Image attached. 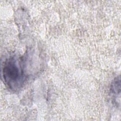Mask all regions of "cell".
<instances>
[{
  "mask_svg": "<svg viewBox=\"0 0 121 121\" xmlns=\"http://www.w3.org/2000/svg\"><path fill=\"white\" fill-rule=\"evenodd\" d=\"M2 73L3 79L9 87L16 89L22 86L25 76L22 68L15 58L12 57L6 60Z\"/></svg>",
  "mask_w": 121,
  "mask_h": 121,
  "instance_id": "cell-1",
  "label": "cell"
}]
</instances>
